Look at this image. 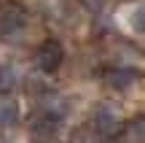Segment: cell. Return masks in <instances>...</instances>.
I'll use <instances>...</instances> for the list:
<instances>
[{
	"instance_id": "cell-8",
	"label": "cell",
	"mask_w": 145,
	"mask_h": 143,
	"mask_svg": "<svg viewBox=\"0 0 145 143\" xmlns=\"http://www.w3.org/2000/svg\"><path fill=\"white\" fill-rule=\"evenodd\" d=\"M132 135H135L140 143H145V116H140L135 124H132Z\"/></svg>"
},
{
	"instance_id": "cell-2",
	"label": "cell",
	"mask_w": 145,
	"mask_h": 143,
	"mask_svg": "<svg viewBox=\"0 0 145 143\" xmlns=\"http://www.w3.org/2000/svg\"><path fill=\"white\" fill-rule=\"evenodd\" d=\"M65 54H62V46H59L57 41H48L40 46V54H38V65H40L46 73H54V70L62 65Z\"/></svg>"
},
{
	"instance_id": "cell-3",
	"label": "cell",
	"mask_w": 145,
	"mask_h": 143,
	"mask_svg": "<svg viewBox=\"0 0 145 143\" xmlns=\"http://www.w3.org/2000/svg\"><path fill=\"white\" fill-rule=\"evenodd\" d=\"M22 24H24V11L22 8L8 5V8L0 11V30H3V35H11V32L22 30Z\"/></svg>"
},
{
	"instance_id": "cell-6",
	"label": "cell",
	"mask_w": 145,
	"mask_h": 143,
	"mask_svg": "<svg viewBox=\"0 0 145 143\" xmlns=\"http://www.w3.org/2000/svg\"><path fill=\"white\" fill-rule=\"evenodd\" d=\"M126 24H129L132 32H145V3H137V5H132V8H129Z\"/></svg>"
},
{
	"instance_id": "cell-1",
	"label": "cell",
	"mask_w": 145,
	"mask_h": 143,
	"mask_svg": "<svg viewBox=\"0 0 145 143\" xmlns=\"http://www.w3.org/2000/svg\"><path fill=\"white\" fill-rule=\"evenodd\" d=\"M121 116L118 113H113L110 108H99L97 116H94V130L99 132V138H110V135H116L121 130Z\"/></svg>"
},
{
	"instance_id": "cell-9",
	"label": "cell",
	"mask_w": 145,
	"mask_h": 143,
	"mask_svg": "<svg viewBox=\"0 0 145 143\" xmlns=\"http://www.w3.org/2000/svg\"><path fill=\"white\" fill-rule=\"evenodd\" d=\"M105 3H108V0H83V5H86L89 11H99Z\"/></svg>"
},
{
	"instance_id": "cell-4",
	"label": "cell",
	"mask_w": 145,
	"mask_h": 143,
	"mask_svg": "<svg viewBox=\"0 0 145 143\" xmlns=\"http://www.w3.org/2000/svg\"><path fill=\"white\" fill-rule=\"evenodd\" d=\"M30 135H32L35 143H51L54 138H57V124H54V119H48V116L38 119V122L30 127Z\"/></svg>"
},
{
	"instance_id": "cell-7",
	"label": "cell",
	"mask_w": 145,
	"mask_h": 143,
	"mask_svg": "<svg viewBox=\"0 0 145 143\" xmlns=\"http://www.w3.org/2000/svg\"><path fill=\"white\" fill-rule=\"evenodd\" d=\"M19 116V105L11 97H0V124H11Z\"/></svg>"
},
{
	"instance_id": "cell-5",
	"label": "cell",
	"mask_w": 145,
	"mask_h": 143,
	"mask_svg": "<svg viewBox=\"0 0 145 143\" xmlns=\"http://www.w3.org/2000/svg\"><path fill=\"white\" fill-rule=\"evenodd\" d=\"M108 84L113 86V89L124 92V89H129V86L137 84V73L129 70V68H118V70H113V73L108 76Z\"/></svg>"
}]
</instances>
